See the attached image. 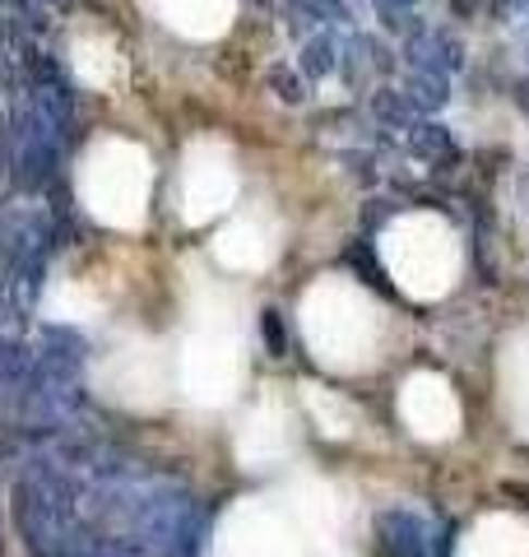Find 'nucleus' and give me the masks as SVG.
Masks as SVG:
<instances>
[{
    "instance_id": "f257e3e1",
    "label": "nucleus",
    "mask_w": 529,
    "mask_h": 557,
    "mask_svg": "<svg viewBox=\"0 0 529 557\" xmlns=\"http://www.w3.org/2000/svg\"><path fill=\"white\" fill-rule=\"evenodd\" d=\"M303 335L316 362H325L330 372H362L381 358L385 311L353 278L330 274L303 298Z\"/></svg>"
},
{
    "instance_id": "f03ea898",
    "label": "nucleus",
    "mask_w": 529,
    "mask_h": 557,
    "mask_svg": "<svg viewBox=\"0 0 529 557\" xmlns=\"http://www.w3.org/2000/svg\"><path fill=\"white\" fill-rule=\"evenodd\" d=\"M381 265L414 302H436L460 278L465 251L441 214H404L381 233Z\"/></svg>"
},
{
    "instance_id": "7ed1b4c3",
    "label": "nucleus",
    "mask_w": 529,
    "mask_h": 557,
    "mask_svg": "<svg viewBox=\"0 0 529 557\" xmlns=\"http://www.w3.org/2000/svg\"><path fill=\"white\" fill-rule=\"evenodd\" d=\"M242 386V325L227 293H209L182 348V391L196 405H227Z\"/></svg>"
},
{
    "instance_id": "20e7f679",
    "label": "nucleus",
    "mask_w": 529,
    "mask_h": 557,
    "mask_svg": "<svg viewBox=\"0 0 529 557\" xmlns=\"http://www.w3.org/2000/svg\"><path fill=\"white\" fill-rule=\"evenodd\" d=\"M149 182H153V172H149L145 149L126 145V139L98 145L84 163V200L112 228H135L145 219Z\"/></svg>"
},
{
    "instance_id": "39448f33",
    "label": "nucleus",
    "mask_w": 529,
    "mask_h": 557,
    "mask_svg": "<svg viewBox=\"0 0 529 557\" xmlns=\"http://www.w3.org/2000/svg\"><path fill=\"white\" fill-rule=\"evenodd\" d=\"M237 200V163L227 145L219 139H200L186 149L182 163V214L186 223H209Z\"/></svg>"
},
{
    "instance_id": "423d86ee",
    "label": "nucleus",
    "mask_w": 529,
    "mask_h": 557,
    "mask_svg": "<svg viewBox=\"0 0 529 557\" xmlns=\"http://www.w3.org/2000/svg\"><path fill=\"white\" fill-rule=\"evenodd\" d=\"M219 557H307L303 534L293 530L288 516H279L260 502H246L227 516L219 534Z\"/></svg>"
},
{
    "instance_id": "0eeeda50",
    "label": "nucleus",
    "mask_w": 529,
    "mask_h": 557,
    "mask_svg": "<svg viewBox=\"0 0 529 557\" xmlns=\"http://www.w3.org/2000/svg\"><path fill=\"white\" fill-rule=\"evenodd\" d=\"M399 418L418 442H451L460 432V399L436 372H414L399 391Z\"/></svg>"
},
{
    "instance_id": "6e6552de",
    "label": "nucleus",
    "mask_w": 529,
    "mask_h": 557,
    "mask_svg": "<svg viewBox=\"0 0 529 557\" xmlns=\"http://www.w3.org/2000/svg\"><path fill=\"white\" fill-rule=\"evenodd\" d=\"M293 442H297V428H293L288 405L274 395H264L260 405L246 413V423L237 432V456L246 469H270L279 460H288Z\"/></svg>"
},
{
    "instance_id": "1a4fd4ad",
    "label": "nucleus",
    "mask_w": 529,
    "mask_h": 557,
    "mask_svg": "<svg viewBox=\"0 0 529 557\" xmlns=\"http://www.w3.org/2000/svg\"><path fill=\"white\" fill-rule=\"evenodd\" d=\"M214 256H219V265L227 270H237V274H256L264 270L270 260L279 256V223L270 214H242L233 219L227 228L214 237Z\"/></svg>"
},
{
    "instance_id": "9d476101",
    "label": "nucleus",
    "mask_w": 529,
    "mask_h": 557,
    "mask_svg": "<svg viewBox=\"0 0 529 557\" xmlns=\"http://www.w3.org/2000/svg\"><path fill=\"white\" fill-rule=\"evenodd\" d=\"M455 557H529V525L520 516H483L465 539Z\"/></svg>"
},
{
    "instance_id": "9b49d317",
    "label": "nucleus",
    "mask_w": 529,
    "mask_h": 557,
    "mask_svg": "<svg viewBox=\"0 0 529 557\" xmlns=\"http://www.w3.org/2000/svg\"><path fill=\"white\" fill-rule=\"evenodd\" d=\"M237 0H163V20L186 38H219L233 24Z\"/></svg>"
},
{
    "instance_id": "f8f14e48",
    "label": "nucleus",
    "mask_w": 529,
    "mask_h": 557,
    "mask_svg": "<svg viewBox=\"0 0 529 557\" xmlns=\"http://www.w3.org/2000/svg\"><path fill=\"white\" fill-rule=\"evenodd\" d=\"M502 399H506V418L516 423L520 437H529V335L506 344L502 358Z\"/></svg>"
},
{
    "instance_id": "ddd939ff",
    "label": "nucleus",
    "mask_w": 529,
    "mask_h": 557,
    "mask_svg": "<svg viewBox=\"0 0 529 557\" xmlns=\"http://www.w3.org/2000/svg\"><path fill=\"white\" fill-rule=\"evenodd\" d=\"M116 381L112 391H121L135 405H149V399L163 391V362H158L153 348H121L116 354Z\"/></svg>"
},
{
    "instance_id": "4468645a",
    "label": "nucleus",
    "mask_w": 529,
    "mask_h": 557,
    "mask_svg": "<svg viewBox=\"0 0 529 557\" xmlns=\"http://www.w3.org/2000/svg\"><path fill=\"white\" fill-rule=\"evenodd\" d=\"M303 399H307L316 428H321L325 437H348V432L358 428V409H353L348 399H340L334 391H325V386H303Z\"/></svg>"
}]
</instances>
